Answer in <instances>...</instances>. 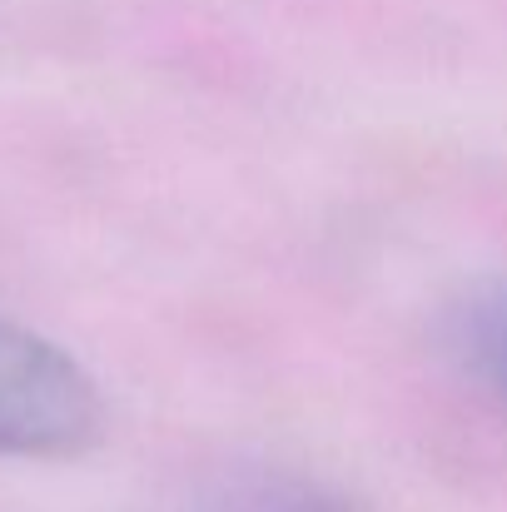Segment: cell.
I'll return each mask as SVG.
<instances>
[{"mask_svg":"<svg viewBox=\"0 0 507 512\" xmlns=\"http://www.w3.org/2000/svg\"><path fill=\"white\" fill-rule=\"evenodd\" d=\"M105 433L100 383L35 329L0 319V458L60 463Z\"/></svg>","mask_w":507,"mask_h":512,"instance_id":"6da1fadb","label":"cell"},{"mask_svg":"<svg viewBox=\"0 0 507 512\" xmlns=\"http://www.w3.org/2000/svg\"><path fill=\"white\" fill-rule=\"evenodd\" d=\"M458 348L468 368L507 403V279L468 294V304L458 309Z\"/></svg>","mask_w":507,"mask_h":512,"instance_id":"7a4b0ae2","label":"cell"},{"mask_svg":"<svg viewBox=\"0 0 507 512\" xmlns=\"http://www.w3.org/2000/svg\"><path fill=\"white\" fill-rule=\"evenodd\" d=\"M259 512H343V508L324 503V498H314V493H294V498H274V503H264Z\"/></svg>","mask_w":507,"mask_h":512,"instance_id":"3957f363","label":"cell"}]
</instances>
